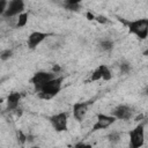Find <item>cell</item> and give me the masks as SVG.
Returning a JSON list of instances; mask_svg holds the SVG:
<instances>
[{
  "label": "cell",
  "instance_id": "1",
  "mask_svg": "<svg viewBox=\"0 0 148 148\" xmlns=\"http://www.w3.org/2000/svg\"><path fill=\"white\" fill-rule=\"evenodd\" d=\"M62 77H53L50 81H47L46 83H44L42 86V88L38 90L39 94L38 96L43 99H50L52 97H54L60 90H61V83H62Z\"/></svg>",
  "mask_w": 148,
  "mask_h": 148
},
{
  "label": "cell",
  "instance_id": "2",
  "mask_svg": "<svg viewBox=\"0 0 148 148\" xmlns=\"http://www.w3.org/2000/svg\"><path fill=\"white\" fill-rule=\"evenodd\" d=\"M124 23L128 27L130 32L138 36L140 39H146L148 35V20L139 18L134 21H124Z\"/></svg>",
  "mask_w": 148,
  "mask_h": 148
},
{
  "label": "cell",
  "instance_id": "3",
  "mask_svg": "<svg viewBox=\"0 0 148 148\" xmlns=\"http://www.w3.org/2000/svg\"><path fill=\"white\" fill-rule=\"evenodd\" d=\"M145 139V132H143V124H139L134 130L130 132V140L131 146L133 148H139L143 145Z\"/></svg>",
  "mask_w": 148,
  "mask_h": 148
},
{
  "label": "cell",
  "instance_id": "4",
  "mask_svg": "<svg viewBox=\"0 0 148 148\" xmlns=\"http://www.w3.org/2000/svg\"><path fill=\"white\" fill-rule=\"evenodd\" d=\"M50 123L57 132H64L67 130V113L60 112L50 117Z\"/></svg>",
  "mask_w": 148,
  "mask_h": 148
},
{
  "label": "cell",
  "instance_id": "5",
  "mask_svg": "<svg viewBox=\"0 0 148 148\" xmlns=\"http://www.w3.org/2000/svg\"><path fill=\"white\" fill-rule=\"evenodd\" d=\"M54 77V74L53 73H47V72H37L34 74V76L31 77V83L34 84L35 89L38 91L42 86L44 83H46L47 81H50L51 79Z\"/></svg>",
  "mask_w": 148,
  "mask_h": 148
},
{
  "label": "cell",
  "instance_id": "6",
  "mask_svg": "<svg viewBox=\"0 0 148 148\" xmlns=\"http://www.w3.org/2000/svg\"><path fill=\"white\" fill-rule=\"evenodd\" d=\"M114 121H116V117L114 116H106V114H103V113H98L97 114V120H96L95 125L92 126V131L108 128Z\"/></svg>",
  "mask_w": 148,
  "mask_h": 148
},
{
  "label": "cell",
  "instance_id": "7",
  "mask_svg": "<svg viewBox=\"0 0 148 148\" xmlns=\"http://www.w3.org/2000/svg\"><path fill=\"white\" fill-rule=\"evenodd\" d=\"M23 9H24V1L23 0H12L8 3L3 14H5V16L10 17V16H15L17 14H21L23 12Z\"/></svg>",
  "mask_w": 148,
  "mask_h": 148
},
{
  "label": "cell",
  "instance_id": "8",
  "mask_svg": "<svg viewBox=\"0 0 148 148\" xmlns=\"http://www.w3.org/2000/svg\"><path fill=\"white\" fill-rule=\"evenodd\" d=\"M47 36H49L47 34L40 32V31H35V32L30 34L29 37H28V46H29V49H31V50L36 49Z\"/></svg>",
  "mask_w": 148,
  "mask_h": 148
},
{
  "label": "cell",
  "instance_id": "9",
  "mask_svg": "<svg viewBox=\"0 0 148 148\" xmlns=\"http://www.w3.org/2000/svg\"><path fill=\"white\" fill-rule=\"evenodd\" d=\"M91 103H92V101L81 102V103H75L74 106H73V113H74V117H75L77 120H82L83 117H84L86 113H87V110H88L89 104H91Z\"/></svg>",
  "mask_w": 148,
  "mask_h": 148
},
{
  "label": "cell",
  "instance_id": "10",
  "mask_svg": "<svg viewBox=\"0 0 148 148\" xmlns=\"http://www.w3.org/2000/svg\"><path fill=\"white\" fill-rule=\"evenodd\" d=\"M132 114H133V110L127 105H120L113 111V116L116 117V119H120V120H128L132 117Z\"/></svg>",
  "mask_w": 148,
  "mask_h": 148
},
{
  "label": "cell",
  "instance_id": "11",
  "mask_svg": "<svg viewBox=\"0 0 148 148\" xmlns=\"http://www.w3.org/2000/svg\"><path fill=\"white\" fill-rule=\"evenodd\" d=\"M21 99L20 92H12L7 97V108L8 110H16L18 106V102Z\"/></svg>",
  "mask_w": 148,
  "mask_h": 148
},
{
  "label": "cell",
  "instance_id": "12",
  "mask_svg": "<svg viewBox=\"0 0 148 148\" xmlns=\"http://www.w3.org/2000/svg\"><path fill=\"white\" fill-rule=\"evenodd\" d=\"M98 67H99L101 73H102V79L105 80V81H109V80L112 77L111 72L109 71V68H108L106 66H104V65H101V66H98Z\"/></svg>",
  "mask_w": 148,
  "mask_h": 148
},
{
  "label": "cell",
  "instance_id": "13",
  "mask_svg": "<svg viewBox=\"0 0 148 148\" xmlns=\"http://www.w3.org/2000/svg\"><path fill=\"white\" fill-rule=\"evenodd\" d=\"M27 23H28V14H27V13H21V14L18 15V21H17V23H16V27H17V28H22V27H24Z\"/></svg>",
  "mask_w": 148,
  "mask_h": 148
},
{
  "label": "cell",
  "instance_id": "14",
  "mask_svg": "<svg viewBox=\"0 0 148 148\" xmlns=\"http://www.w3.org/2000/svg\"><path fill=\"white\" fill-rule=\"evenodd\" d=\"M99 79H102V73H101V69H99V67H98V68H96V69L94 71V73L91 74L90 80H91V81H97V80H99Z\"/></svg>",
  "mask_w": 148,
  "mask_h": 148
},
{
  "label": "cell",
  "instance_id": "15",
  "mask_svg": "<svg viewBox=\"0 0 148 148\" xmlns=\"http://www.w3.org/2000/svg\"><path fill=\"white\" fill-rule=\"evenodd\" d=\"M112 46H113V43H112L111 40H103V42L101 43V47H102V50H104V51L111 50Z\"/></svg>",
  "mask_w": 148,
  "mask_h": 148
},
{
  "label": "cell",
  "instance_id": "16",
  "mask_svg": "<svg viewBox=\"0 0 148 148\" xmlns=\"http://www.w3.org/2000/svg\"><path fill=\"white\" fill-rule=\"evenodd\" d=\"M119 139H120V134L117 133V132H112V133L109 135V140H110V142H117Z\"/></svg>",
  "mask_w": 148,
  "mask_h": 148
},
{
  "label": "cell",
  "instance_id": "17",
  "mask_svg": "<svg viewBox=\"0 0 148 148\" xmlns=\"http://www.w3.org/2000/svg\"><path fill=\"white\" fill-rule=\"evenodd\" d=\"M7 7V0H0V15L5 13Z\"/></svg>",
  "mask_w": 148,
  "mask_h": 148
},
{
  "label": "cell",
  "instance_id": "18",
  "mask_svg": "<svg viewBox=\"0 0 148 148\" xmlns=\"http://www.w3.org/2000/svg\"><path fill=\"white\" fill-rule=\"evenodd\" d=\"M66 7L69 8L71 10H77L79 3H69V2H67V3H66Z\"/></svg>",
  "mask_w": 148,
  "mask_h": 148
},
{
  "label": "cell",
  "instance_id": "19",
  "mask_svg": "<svg viewBox=\"0 0 148 148\" xmlns=\"http://www.w3.org/2000/svg\"><path fill=\"white\" fill-rule=\"evenodd\" d=\"M10 56H12V51H10V50H7V51H5V52L1 54V59H2V60H6V59H8Z\"/></svg>",
  "mask_w": 148,
  "mask_h": 148
},
{
  "label": "cell",
  "instance_id": "20",
  "mask_svg": "<svg viewBox=\"0 0 148 148\" xmlns=\"http://www.w3.org/2000/svg\"><path fill=\"white\" fill-rule=\"evenodd\" d=\"M17 138L20 139V141L23 143V142H25V140H27V136L21 132V131H18V133H17Z\"/></svg>",
  "mask_w": 148,
  "mask_h": 148
},
{
  "label": "cell",
  "instance_id": "21",
  "mask_svg": "<svg viewBox=\"0 0 148 148\" xmlns=\"http://www.w3.org/2000/svg\"><path fill=\"white\" fill-rule=\"evenodd\" d=\"M120 69H121V72L126 73V72L130 71V65H127V64H123V65H120Z\"/></svg>",
  "mask_w": 148,
  "mask_h": 148
},
{
  "label": "cell",
  "instance_id": "22",
  "mask_svg": "<svg viewBox=\"0 0 148 148\" xmlns=\"http://www.w3.org/2000/svg\"><path fill=\"white\" fill-rule=\"evenodd\" d=\"M96 20H97L99 23H106V22H108V18L104 17V16H98V17H96Z\"/></svg>",
  "mask_w": 148,
  "mask_h": 148
},
{
  "label": "cell",
  "instance_id": "23",
  "mask_svg": "<svg viewBox=\"0 0 148 148\" xmlns=\"http://www.w3.org/2000/svg\"><path fill=\"white\" fill-rule=\"evenodd\" d=\"M87 17H88V20H95L94 14H91L90 12H88V13H87Z\"/></svg>",
  "mask_w": 148,
  "mask_h": 148
},
{
  "label": "cell",
  "instance_id": "24",
  "mask_svg": "<svg viewBox=\"0 0 148 148\" xmlns=\"http://www.w3.org/2000/svg\"><path fill=\"white\" fill-rule=\"evenodd\" d=\"M59 71H60V67H59V66H57V65L53 66V68H52V72H53V73H57V72H59Z\"/></svg>",
  "mask_w": 148,
  "mask_h": 148
},
{
  "label": "cell",
  "instance_id": "25",
  "mask_svg": "<svg viewBox=\"0 0 148 148\" xmlns=\"http://www.w3.org/2000/svg\"><path fill=\"white\" fill-rule=\"evenodd\" d=\"M82 0H67V2L69 3H80Z\"/></svg>",
  "mask_w": 148,
  "mask_h": 148
},
{
  "label": "cell",
  "instance_id": "26",
  "mask_svg": "<svg viewBox=\"0 0 148 148\" xmlns=\"http://www.w3.org/2000/svg\"><path fill=\"white\" fill-rule=\"evenodd\" d=\"M76 147H89V145H86V143H77Z\"/></svg>",
  "mask_w": 148,
  "mask_h": 148
},
{
  "label": "cell",
  "instance_id": "27",
  "mask_svg": "<svg viewBox=\"0 0 148 148\" xmlns=\"http://www.w3.org/2000/svg\"><path fill=\"white\" fill-rule=\"evenodd\" d=\"M2 101H3V99H2V98H0V104L2 103Z\"/></svg>",
  "mask_w": 148,
  "mask_h": 148
}]
</instances>
